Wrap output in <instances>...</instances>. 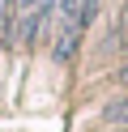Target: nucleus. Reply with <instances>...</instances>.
<instances>
[{
	"label": "nucleus",
	"mask_w": 128,
	"mask_h": 132,
	"mask_svg": "<svg viewBox=\"0 0 128 132\" xmlns=\"http://www.w3.org/2000/svg\"><path fill=\"white\" fill-rule=\"evenodd\" d=\"M60 17H64L68 26L85 30L94 17H98V0H60Z\"/></svg>",
	"instance_id": "f257e3e1"
},
{
	"label": "nucleus",
	"mask_w": 128,
	"mask_h": 132,
	"mask_svg": "<svg viewBox=\"0 0 128 132\" xmlns=\"http://www.w3.org/2000/svg\"><path fill=\"white\" fill-rule=\"evenodd\" d=\"M124 77H128V72H124Z\"/></svg>",
	"instance_id": "423d86ee"
},
{
	"label": "nucleus",
	"mask_w": 128,
	"mask_h": 132,
	"mask_svg": "<svg viewBox=\"0 0 128 132\" xmlns=\"http://www.w3.org/2000/svg\"><path fill=\"white\" fill-rule=\"evenodd\" d=\"M107 123H115V128H128V98H115V102H107Z\"/></svg>",
	"instance_id": "7ed1b4c3"
},
{
	"label": "nucleus",
	"mask_w": 128,
	"mask_h": 132,
	"mask_svg": "<svg viewBox=\"0 0 128 132\" xmlns=\"http://www.w3.org/2000/svg\"><path fill=\"white\" fill-rule=\"evenodd\" d=\"M124 21H128V0H124Z\"/></svg>",
	"instance_id": "20e7f679"
},
{
	"label": "nucleus",
	"mask_w": 128,
	"mask_h": 132,
	"mask_svg": "<svg viewBox=\"0 0 128 132\" xmlns=\"http://www.w3.org/2000/svg\"><path fill=\"white\" fill-rule=\"evenodd\" d=\"M111 132H128V128H111Z\"/></svg>",
	"instance_id": "39448f33"
},
{
	"label": "nucleus",
	"mask_w": 128,
	"mask_h": 132,
	"mask_svg": "<svg viewBox=\"0 0 128 132\" xmlns=\"http://www.w3.org/2000/svg\"><path fill=\"white\" fill-rule=\"evenodd\" d=\"M77 34H81V30L77 26H60V34H56V60H68V55H73V43H77Z\"/></svg>",
	"instance_id": "f03ea898"
}]
</instances>
